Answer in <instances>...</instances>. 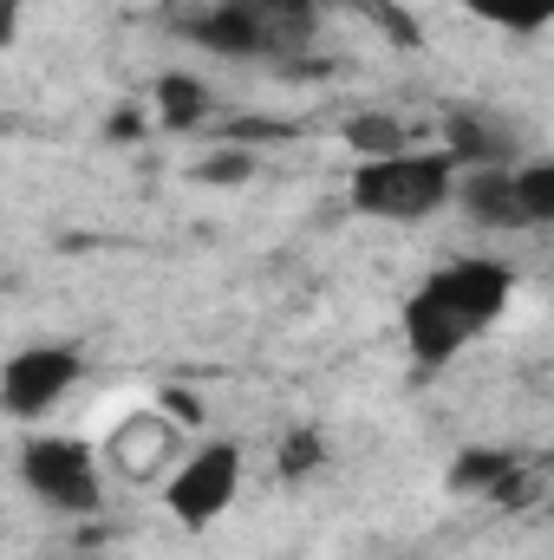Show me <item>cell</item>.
I'll return each mask as SVG.
<instances>
[{
    "mask_svg": "<svg viewBox=\"0 0 554 560\" xmlns=\"http://www.w3.org/2000/svg\"><path fill=\"white\" fill-rule=\"evenodd\" d=\"M183 33L222 59H287L307 52V39L320 33L313 0H216L203 13L183 20Z\"/></svg>",
    "mask_w": 554,
    "mask_h": 560,
    "instance_id": "cell-1",
    "label": "cell"
},
{
    "mask_svg": "<svg viewBox=\"0 0 554 560\" xmlns=\"http://www.w3.org/2000/svg\"><path fill=\"white\" fill-rule=\"evenodd\" d=\"M450 150H392V156H359L353 170V209L379 222H424L450 202Z\"/></svg>",
    "mask_w": 554,
    "mask_h": 560,
    "instance_id": "cell-2",
    "label": "cell"
},
{
    "mask_svg": "<svg viewBox=\"0 0 554 560\" xmlns=\"http://www.w3.org/2000/svg\"><path fill=\"white\" fill-rule=\"evenodd\" d=\"M20 482L33 489V502H46L59 515L99 509V456L79 436H26L20 443Z\"/></svg>",
    "mask_w": 554,
    "mask_h": 560,
    "instance_id": "cell-3",
    "label": "cell"
},
{
    "mask_svg": "<svg viewBox=\"0 0 554 560\" xmlns=\"http://www.w3.org/2000/svg\"><path fill=\"white\" fill-rule=\"evenodd\" d=\"M235 489H242V450H235V443H203V450H189V456L176 463L163 502H170V515H176L183 528H209V522L229 515Z\"/></svg>",
    "mask_w": 554,
    "mask_h": 560,
    "instance_id": "cell-4",
    "label": "cell"
},
{
    "mask_svg": "<svg viewBox=\"0 0 554 560\" xmlns=\"http://www.w3.org/2000/svg\"><path fill=\"white\" fill-rule=\"evenodd\" d=\"M79 372H85V359L72 346H26V352H13L0 365V411L20 418V423L46 418L79 385Z\"/></svg>",
    "mask_w": 554,
    "mask_h": 560,
    "instance_id": "cell-5",
    "label": "cell"
},
{
    "mask_svg": "<svg viewBox=\"0 0 554 560\" xmlns=\"http://www.w3.org/2000/svg\"><path fill=\"white\" fill-rule=\"evenodd\" d=\"M424 293L443 300L470 332H483V326L503 319V306L516 300V275H509L503 261H489V255H463V261H450V268H437V275L424 280Z\"/></svg>",
    "mask_w": 554,
    "mask_h": 560,
    "instance_id": "cell-6",
    "label": "cell"
},
{
    "mask_svg": "<svg viewBox=\"0 0 554 560\" xmlns=\"http://www.w3.org/2000/svg\"><path fill=\"white\" fill-rule=\"evenodd\" d=\"M399 326H405V346H412V359L424 365V372L450 365V359H457V352L476 339V332H470V326H463V319H457L443 300H430L424 287L405 300V319H399Z\"/></svg>",
    "mask_w": 554,
    "mask_h": 560,
    "instance_id": "cell-7",
    "label": "cell"
},
{
    "mask_svg": "<svg viewBox=\"0 0 554 560\" xmlns=\"http://www.w3.org/2000/svg\"><path fill=\"white\" fill-rule=\"evenodd\" d=\"M443 489H450V495H509V489H522V463H516L509 450L470 443V450H457V456H450Z\"/></svg>",
    "mask_w": 554,
    "mask_h": 560,
    "instance_id": "cell-8",
    "label": "cell"
},
{
    "mask_svg": "<svg viewBox=\"0 0 554 560\" xmlns=\"http://www.w3.org/2000/svg\"><path fill=\"white\" fill-rule=\"evenodd\" d=\"M463 196V209L483 222V229H522L516 215V189H509V163H470L463 183H450Z\"/></svg>",
    "mask_w": 554,
    "mask_h": 560,
    "instance_id": "cell-9",
    "label": "cell"
},
{
    "mask_svg": "<svg viewBox=\"0 0 554 560\" xmlns=\"http://www.w3.org/2000/svg\"><path fill=\"white\" fill-rule=\"evenodd\" d=\"M509 189H516L522 229H549L554 222V163H522V170H509Z\"/></svg>",
    "mask_w": 554,
    "mask_h": 560,
    "instance_id": "cell-10",
    "label": "cell"
},
{
    "mask_svg": "<svg viewBox=\"0 0 554 560\" xmlns=\"http://www.w3.org/2000/svg\"><path fill=\"white\" fill-rule=\"evenodd\" d=\"M203 112H209V92H203L189 72H163V79H157V118H163L170 131H189Z\"/></svg>",
    "mask_w": 554,
    "mask_h": 560,
    "instance_id": "cell-11",
    "label": "cell"
},
{
    "mask_svg": "<svg viewBox=\"0 0 554 560\" xmlns=\"http://www.w3.org/2000/svg\"><path fill=\"white\" fill-rule=\"evenodd\" d=\"M483 26H503V33H542L554 20V0H463Z\"/></svg>",
    "mask_w": 554,
    "mask_h": 560,
    "instance_id": "cell-12",
    "label": "cell"
},
{
    "mask_svg": "<svg viewBox=\"0 0 554 560\" xmlns=\"http://www.w3.org/2000/svg\"><path fill=\"white\" fill-rule=\"evenodd\" d=\"M320 463H326V443H320V430H293V436L280 443V476H287V482H307Z\"/></svg>",
    "mask_w": 554,
    "mask_h": 560,
    "instance_id": "cell-13",
    "label": "cell"
},
{
    "mask_svg": "<svg viewBox=\"0 0 554 560\" xmlns=\"http://www.w3.org/2000/svg\"><path fill=\"white\" fill-rule=\"evenodd\" d=\"M346 138H353L359 156H392V150H405V125H392V118H359Z\"/></svg>",
    "mask_w": 554,
    "mask_h": 560,
    "instance_id": "cell-14",
    "label": "cell"
},
{
    "mask_svg": "<svg viewBox=\"0 0 554 560\" xmlns=\"http://www.w3.org/2000/svg\"><path fill=\"white\" fill-rule=\"evenodd\" d=\"M255 176V156L249 150H222V156H203L196 163V183H249Z\"/></svg>",
    "mask_w": 554,
    "mask_h": 560,
    "instance_id": "cell-15",
    "label": "cell"
},
{
    "mask_svg": "<svg viewBox=\"0 0 554 560\" xmlns=\"http://www.w3.org/2000/svg\"><path fill=\"white\" fill-rule=\"evenodd\" d=\"M163 405H170V418H183V423H196V418H203V405H196V398H183V392H170Z\"/></svg>",
    "mask_w": 554,
    "mask_h": 560,
    "instance_id": "cell-16",
    "label": "cell"
}]
</instances>
